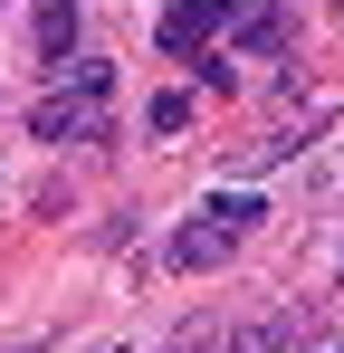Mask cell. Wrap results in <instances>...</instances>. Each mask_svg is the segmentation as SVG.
<instances>
[{
	"label": "cell",
	"mask_w": 344,
	"mask_h": 353,
	"mask_svg": "<svg viewBox=\"0 0 344 353\" xmlns=\"http://www.w3.org/2000/svg\"><path fill=\"white\" fill-rule=\"evenodd\" d=\"M182 353H201V344H182Z\"/></svg>",
	"instance_id": "obj_9"
},
{
	"label": "cell",
	"mask_w": 344,
	"mask_h": 353,
	"mask_svg": "<svg viewBox=\"0 0 344 353\" xmlns=\"http://www.w3.org/2000/svg\"><path fill=\"white\" fill-rule=\"evenodd\" d=\"M229 39H239L249 58H268V48L287 39V19H278V10H239V19H229Z\"/></svg>",
	"instance_id": "obj_5"
},
{
	"label": "cell",
	"mask_w": 344,
	"mask_h": 353,
	"mask_svg": "<svg viewBox=\"0 0 344 353\" xmlns=\"http://www.w3.org/2000/svg\"><path fill=\"white\" fill-rule=\"evenodd\" d=\"M106 86H115L106 58H77V96H86V105H106Z\"/></svg>",
	"instance_id": "obj_8"
},
{
	"label": "cell",
	"mask_w": 344,
	"mask_h": 353,
	"mask_svg": "<svg viewBox=\"0 0 344 353\" xmlns=\"http://www.w3.org/2000/svg\"><path fill=\"white\" fill-rule=\"evenodd\" d=\"M39 48H48V58L77 48V0H48V10H39Z\"/></svg>",
	"instance_id": "obj_7"
},
{
	"label": "cell",
	"mask_w": 344,
	"mask_h": 353,
	"mask_svg": "<svg viewBox=\"0 0 344 353\" xmlns=\"http://www.w3.org/2000/svg\"><path fill=\"white\" fill-rule=\"evenodd\" d=\"M325 353H344V344H325Z\"/></svg>",
	"instance_id": "obj_10"
},
{
	"label": "cell",
	"mask_w": 344,
	"mask_h": 353,
	"mask_svg": "<svg viewBox=\"0 0 344 353\" xmlns=\"http://www.w3.org/2000/svg\"><path fill=\"white\" fill-rule=\"evenodd\" d=\"M229 29V0H172L163 19H153V39H163V58H201L211 39Z\"/></svg>",
	"instance_id": "obj_1"
},
{
	"label": "cell",
	"mask_w": 344,
	"mask_h": 353,
	"mask_svg": "<svg viewBox=\"0 0 344 353\" xmlns=\"http://www.w3.org/2000/svg\"><path fill=\"white\" fill-rule=\"evenodd\" d=\"M296 334H306V315H268V325H249V334H239L229 353H287Z\"/></svg>",
	"instance_id": "obj_6"
},
{
	"label": "cell",
	"mask_w": 344,
	"mask_h": 353,
	"mask_svg": "<svg viewBox=\"0 0 344 353\" xmlns=\"http://www.w3.org/2000/svg\"><path fill=\"white\" fill-rule=\"evenodd\" d=\"M29 124H39L48 143H96V134H106V105H86V96H48Z\"/></svg>",
	"instance_id": "obj_2"
},
{
	"label": "cell",
	"mask_w": 344,
	"mask_h": 353,
	"mask_svg": "<svg viewBox=\"0 0 344 353\" xmlns=\"http://www.w3.org/2000/svg\"><path fill=\"white\" fill-rule=\"evenodd\" d=\"M201 220H211V230H220V239H249V230H258V220H268V210H258L249 191H220V201H211Z\"/></svg>",
	"instance_id": "obj_4"
},
{
	"label": "cell",
	"mask_w": 344,
	"mask_h": 353,
	"mask_svg": "<svg viewBox=\"0 0 344 353\" xmlns=\"http://www.w3.org/2000/svg\"><path fill=\"white\" fill-rule=\"evenodd\" d=\"M229 248H239V239H220L211 220H191V230H172V268H220Z\"/></svg>",
	"instance_id": "obj_3"
}]
</instances>
